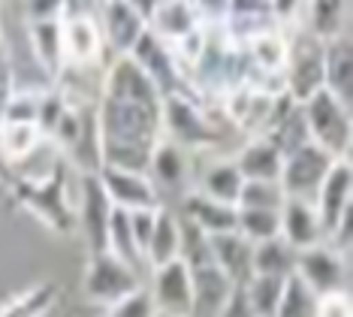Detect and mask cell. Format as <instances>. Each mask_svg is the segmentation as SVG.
I'll list each match as a JSON object with an SVG mask.
<instances>
[{"instance_id": "cell-1", "label": "cell", "mask_w": 353, "mask_h": 317, "mask_svg": "<svg viewBox=\"0 0 353 317\" xmlns=\"http://www.w3.org/2000/svg\"><path fill=\"white\" fill-rule=\"evenodd\" d=\"M160 103L163 97L127 55H118L103 79L100 100L94 103L100 136V166L127 173L148 169V157L160 142Z\"/></svg>"}, {"instance_id": "cell-2", "label": "cell", "mask_w": 353, "mask_h": 317, "mask_svg": "<svg viewBox=\"0 0 353 317\" xmlns=\"http://www.w3.org/2000/svg\"><path fill=\"white\" fill-rule=\"evenodd\" d=\"M302 106V118L308 127V140L323 148L326 154L339 157H350L353 145V127H350V106L335 100L329 91L320 88L317 94H311Z\"/></svg>"}, {"instance_id": "cell-3", "label": "cell", "mask_w": 353, "mask_h": 317, "mask_svg": "<svg viewBox=\"0 0 353 317\" xmlns=\"http://www.w3.org/2000/svg\"><path fill=\"white\" fill-rule=\"evenodd\" d=\"M160 124H163V133L170 136V142H175L179 148H208L221 140L218 127L184 91L163 97Z\"/></svg>"}, {"instance_id": "cell-4", "label": "cell", "mask_w": 353, "mask_h": 317, "mask_svg": "<svg viewBox=\"0 0 353 317\" xmlns=\"http://www.w3.org/2000/svg\"><path fill=\"white\" fill-rule=\"evenodd\" d=\"M284 88L296 103H305L311 94L323 88V43L311 37L305 28L287 37Z\"/></svg>"}, {"instance_id": "cell-5", "label": "cell", "mask_w": 353, "mask_h": 317, "mask_svg": "<svg viewBox=\"0 0 353 317\" xmlns=\"http://www.w3.org/2000/svg\"><path fill=\"white\" fill-rule=\"evenodd\" d=\"M335 164L332 154H326L323 148H317L314 142L302 145L293 154L284 157V166H281V191H284V200H305L314 202L320 184L329 173V166Z\"/></svg>"}, {"instance_id": "cell-6", "label": "cell", "mask_w": 353, "mask_h": 317, "mask_svg": "<svg viewBox=\"0 0 353 317\" xmlns=\"http://www.w3.org/2000/svg\"><path fill=\"white\" fill-rule=\"evenodd\" d=\"M136 67L148 76V82L157 88L160 97H170L181 91V79H179V61L175 52L166 39H160L154 30H142V37L136 39V46L127 55Z\"/></svg>"}, {"instance_id": "cell-7", "label": "cell", "mask_w": 353, "mask_h": 317, "mask_svg": "<svg viewBox=\"0 0 353 317\" xmlns=\"http://www.w3.org/2000/svg\"><path fill=\"white\" fill-rule=\"evenodd\" d=\"M142 287V275H136L130 266L121 263L118 257H112L109 251L103 254H91L85 272V294L97 302H118V299L130 296L133 290Z\"/></svg>"}, {"instance_id": "cell-8", "label": "cell", "mask_w": 353, "mask_h": 317, "mask_svg": "<svg viewBox=\"0 0 353 317\" xmlns=\"http://www.w3.org/2000/svg\"><path fill=\"white\" fill-rule=\"evenodd\" d=\"M296 275L317 296L332 294V290H347V257L320 242V245L296 251Z\"/></svg>"}, {"instance_id": "cell-9", "label": "cell", "mask_w": 353, "mask_h": 317, "mask_svg": "<svg viewBox=\"0 0 353 317\" xmlns=\"http://www.w3.org/2000/svg\"><path fill=\"white\" fill-rule=\"evenodd\" d=\"M97 182L103 193L109 197L112 206L124 209V211H142V209H160V193L151 184L148 175L142 173H127V169L115 166H100L97 169Z\"/></svg>"}, {"instance_id": "cell-10", "label": "cell", "mask_w": 353, "mask_h": 317, "mask_svg": "<svg viewBox=\"0 0 353 317\" xmlns=\"http://www.w3.org/2000/svg\"><path fill=\"white\" fill-rule=\"evenodd\" d=\"M350 197H353V166H350V157H339L329 166L323 184H320L314 197V211L320 218L323 242L335 230V224L341 221L344 211H350Z\"/></svg>"}, {"instance_id": "cell-11", "label": "cell", "mask_w": 353, "mask_h": 317, "mask_svg": "<svg viewBox=\"0 0 353 317\" xmlns=\"http://www.w3.org/2000/svg\"><path fill=\"white\" fill-rule=\"evenodd\" d=\"M103 30L97 19H61L63 70H88L103 58Z\"/></svg>"}, {"instance_id": "cell-12", "label": "cell", "mask_w": 353, "mask_h": 317, "mask_svg": "<svg viewBox=\"0 0 353 317\" xmlns=\"http://www.w3.org/2000/svg\"><path fill=\"white\" fill-rule=\"evenodd\" d=\"M148 294L154 299V308L163 317H188L190 314V269H188V263L179 257V260H170V263L157 266Z\"/></svg>"}, {"instance_id": "cell-13", "label": "cell", "mask_w": 353, "mask_h": 317, "mask_svg": "<svg viewBox=\"0 0 353 317\" xmlns=\"http://www.w3.org/2000/svg\"><path fill=\"white\" fill-rule=\"evenodd\" d=\"M15 193H19V200L25 202L37 218H43V221L52 224L54 230H61V233L70 230L73 211H70L67 193H63V175L61 173L43 184H15Z\"/></svg>"}, {"instance_id": "cell-14", "label": "cell", "mask_w": 353, "mask_h": 317, "mask_svg": "<svg viewBox=\"0 0 353 317\" xmlns=\"http://www.w3.org/2000/svg\"><path fill=\"white\" fill-rule=\"evenodd\" d=\"M188 269H190V314L188 317H218L236 284L214 263L188 266Z\"/></svg>"}, {"instance_id": "cell-15", "label": "cell", "mask_w": 353, "mask_h": 317, "mask_svg": "<svg viewBox=\"0 0 353 317\" xmlns=\"http://www.w3.org/2000/svg\"><path fill=\"white\" fill-rule=\"evenodd\" d=\"M97 24L103 30V43L118 55H130L136 39L148 28L139 12H133L124 0H106L97 12Z\"/></svg>"}, {"instance_id": "cell-16", "label": "cell", "mask_w": 353, "mask_h": 317, "mask_svg": "<svg viewBox=\"0 0 353 317\" xmlns=\"http://www.w3.org/2000/svg\"><path fill=\"white\" fill-rule=\"evenodd\" d=\"M175 211H179L188 224H194L199 233H205V236L232 233L236 230V215H239L236 206L214 202V200H208L205 193H199V191L181 193V202H179V209Z\"/></svg>"}, {"instance_id": "cell-17", "label": "cell", "mask_w": 353, "mask_h": 317, "mask_svg": "<svg viewBox=\"0 0 353 317\" xmlns=\"http://www.w3.org/2000/svg\"><path fill=\"white\" fill-rule=\"evenodd\" d=\"M323 91L353 106V43L350 34L323 43Z\"/></svg>"}, {"instance_id": "cell-18", "label": "cell", "mask_w": 353, "mask_h": 317, "mask_svg": "<svg viewBox=\"0 0 353 317\" xmlns=\"http://www.w3.org/2000/svg\"><path fill=\"white\" fill-rule=\"evenodd\" d=\"M278 218H281V233L278 236L293 251H305V248L320 245V242H323V230H320V218L314 211V202L284 200Z\"/></svg>"}, {"instance_id": "cell-19", "label": "cell", "mask_w": 353, "mask_h": 317, "mask_svg": "<svg viewBox=\"0 0 353 317\" xmlns=\"http://www.w3.org/2000/svg\"><path fill=\"white\" fill-rule=\"evenodd\" d=\"M82 227L88 236V245H91V254H103L106 251V233H109V215H112V202L103 193L97 175H82Z\"/></svg>"}, {"instance_id": "cell-20", "label": "cell", "mask_w": 353, "mask_h": 317, "mask_svg": "<svg viewBox=\"0 0 353 317\" xmlns=\"http://www.w3.org/2000/svg\"><path fill=\"white\" fill-rule=\"evenodd\" d=\"M208 254H212V263L218 266L232 284H245L254 275V269H251L254 245L248 239H242L236 230L208 236Z\"/></svg>"}, {"instance_id": "cell-21", "label": "cell", "mask_w": 353, "mask_h": 317, "mask_svg": "<svg viewBox=\"0 0 353 317\" xmlns=\"http://www.w3.org/2000/svg\"><path fill=\"white\" fill-rule=\"evenodd\" d=\"M248 48V61L254 70H260V76H284V64H287V34L275 28L256 30L248 39H242Z\"/></svg>"}, {"instance_id": "cell-22", "label": "cell", "mask_w": 353, "mask_h": 317, "mask_svg": "<svg viewBox=\"0 0 353 317\" xmlns=\"http://www.w3.org/2000/svg\"><path fill=\"white\" fill-rule=\"evenodd\" d=\"M199 24L203 21H199V15H196L190 0H160L154 15L148 19V30H154L160 39H166L170 46H175L179 39L194 34Z\"/></svg>"}, {"instance_id": "cell-23", "label": "cell", "mask_w": 353, "mask_h": 317, "mask_svg": "<svg viewBox=\"0 0 353 317\" xmlns=\"http://www.w3.org/2000/svg\"><path fill=\"white\" fill-rule=\"evenodd\" d=\"M308 34L320 43L350 34V0H305Z\"/></svg>"}, {"instance_id": "cell-24", "label": "cell", "mask_w": 353, "mask_h": 317, "mask_svg": "<svg viewBox=\"0 0 353 317\" xmlns=\"http://www.w3.org/2000/svg\"><path fill=\"white\" fill-rule=\"evenodd\" d=\"M236 169L242 173L245 182H278L281 166H284V154L263 136H254L251 142L239 151V157L232 160Z\"/></svg>"}, {"instance_id": "cell-25", "label": "cell", "mask_w": 353, "mask_h": 317, "mask_svg": "<svg viewBox=\"0 0 353 317\" xmlns=\"http://www.w3.org/2000/svg\"><path fill=\"white\" fill-rule=\"evenodd\" d=\"M181 251V227H179V215L170 206H160L154 215V230H151L148 248H145V266L157 269V266L179 260Z\"/></svg>"}, {"instance_id": "cell-26", "label": "cell", "mask_w": 353, "mask_h": 317, "mask_svg": "<svg viewBox=\"0 0 353 317\" xmlns=\"http://www.w3.org/2000/svg\"><path fill=\"white\" fill-rule=\"evenodd\" d=\"M145 175L151 178L154 188L179 191L184 184V178H188V154H184V148H179L175 142L160 140L154 145V151H151V157H148Z\"/></svg>"}, {"instance_id": "cell-27", "label": "cell", "mask_w": 353, "mask_h": 317, "mask_svg": "<svg viewBox=\"0 0 353 317\" xmlns=\"http://www.w3.org/2000/svg\"><path fill=\"white\" fill-rule=\"evenodd\" d=\"M28 37L34 58L39 61L49 76H61L63 58H61V19H46V21H28Z\"/></svg>"}, {"instance_id": "cell-28", "label": "cell", "mask_w": 353, "mask_h": 317, "mask_svg": "<svg viewBox=\"0 0 353 317\" xmlns=\"http://www.w3.org/2000/svg\"><path fill=\"white\" fill-rule=\"evenodd\" d=\"M245 178L236 169L232 160H221V164H212L199 178V193H205L208 200L223 202V206H239V193H242Z\"/></svg>"}, {"instance_id": "cell-29", "label": "cell", "mask_w": 353, "mask_h": 317, "mask_svg": "<svg viewBox=\"0 0 353 317\" xmlns=\"http://www.w3.org/2000/svg\"><path fill=\"white\" fill-rule=\"evenodd\" d=\"M254 275H272V278H287L296 272V251L287 245L281 236L266 242H256L251 254Z\"/></svg>"}, {"instance_id": "cell-30", "label": "cell", "mask_w": 353, "mask_h": 317, "mask_svg": "<svg viewBox=\"0 0 353 317\" xmlns=\"http://www.w3.org/2000/svg\"><path fill=\"white\" fill-rule=\"evenodd\" d=\"M43 140L37 121H0V160L15 164Z\"/></svg>"}, {"instance_id": "cell-31", "label": "cell", "mask_w": 353, "mask_h": 317, "mask_svg": "<svg viewBox=\"0 0 353 317\" xmlns=\"http://www.w3.org/2000/svg\"><path fill=\"white\" fill-rule=\"evenodd\" d=\"M317 294L305 284L299 275H287L284 290H281V302L275 308V317H314Z\"/></svg>"}, {"instance_id": "cell-32", "label": "cell", "mask_w": 353, "mask_h": 317, "mask_svg": "<svg viewBox=\"0 0 353 317\" xmlns=\"http://www.w3.org/2000/svg\"><path fill=\"white\" fill-rule=\"evenodd\" d=\"M236 233L251 242V245L275 239L281 233V218H278V211H269V209H239Z\"/></svg>"}, {"instance_id": "cell-33", "label": "cell", "mask_w": 353, "mask_h": 317, "mask_svg": "<svg viewBox=\"0 0 353 317\" xmlns=\"http://www.w3.org/2000/svg\"><path fill=\"white\" fill-rule=\"evenodd\" d=\"M248 302H251L254 317H275V308L281 302V290H284V278H272V275H251L245 284Z\"/></svg>"}, {"instance_id": "cell-34", "label": "cell", "mask_w": 353, "mask_h": 317, "mask_svg": "<svg viewBox=\"0 0 353 317\" xmlns=\"http://www.w3.org/2000/svg\"><path fill=\"white\" fill-rule=\"evenodd\" d=\"M284 206V191L278 182H245L242 193H239V206L236 209H269L281 211Z\"/></svg>"}, {"instance_id": "cell-35", "label": "cell", "mask_w": 353, "mask_h": 317, "mask_svg": "<svg viewBox=\"0 0 353 317\" xmlns=\"http://www.w3.org/2000/svg\"><path fill=\"white\" fill-rule=\"evenodd\" d=\"M106 317H157V308H154V299H151L148 290L139 287V290H133L130 296L112 302Z\"/></svg>"}, {"instance_id": "cell-36", "label": "cell", "mask_w": 353, "mask_h": 317, "mask_svg": "<svg viewBox=\"0 0 353 317\" xmlns=\"http://www.w3.org/2000/svg\"><path fill=\"white\" fill-rule=\"evenodd\" d=\"M314 317H353V302L347 290H332V294H320Z\"/></svg>"}, {"instance_id": "cell-37", "label": "cell", "mask_w": 353, "mask_h": 317, "mask_svg": "<svg viewBox=\"0 0 353 317\" xmlns=\"http://www.w3.org/2000/svg\"><path fill=\"white\" fill-rule=\"evenodd\" d=\"M154 215H157V209H142V211H130V227H133V239H136V248L142 251V257H145V248H148L151 230H154Z\"/></svg>"}, {"instance_id": "cell-38", "label": "cell", "mask_w": 353, "mask_h": 317, "mask_svg": "<svg viewBox=\"0 0 353 317\" xmlns=\"http://www.w3.org/2000/svg\"><path fill=\"white\" fill-rule=\"evenodd\" d=\"M63 0H25V15L28 21H46V19H61Z\"/></svg>"}, {"instance_id": "cell-39", "label": "cell", "mask_w": 353, "mask_h": 317, "mask_svg": "<svg viewBox=\"0 0 353 317\" xmlns=\"http://www.w3.org/2000/svg\"><path fill=\"white\" fill-rule=\"evenodd\" d=\"M218 317H254L251 302H248V294H245L242 284H236V287H232V294H230L227 302H223Z\"/></svg>"}, {"instance_id": "cell-40", "label": "cell", "mask_w": 353, "mask_h": 317, "mask_svg": "<svg viewBox=\"0 0 353 317\" xmlns=\"http://www.w3.org/2000/svg\"><path fill=\"white\" fill-rule=\"evenodd\" d=\"M194 3V10L199 19H212V21H223L227 19V6H230V0H190Z\"/></svg>"}, {"instance_id": "cell-41", "label": "cell", "mask_w": 353, "mask_h": 317, "mask_svg": "<svg viewBox=\"0 0 353 317\" xmlns=\"http://www.w3.org/2000/svg\"><path fill=\"white\" fill-rule=\"evenodd\" d=\"M269 6H272V19L281 24V21L296 19V12L305 6V0H269Z\"/></svg>"}, {"instance_id": "cell-42", "label": "cell", "mask_w": 353, "mask_h": 317, "mask_svg": "<svg viewBox=\"0 0 353 317\" xmlns=\"http://www.w3.org/2000/svg\"><path fill=\"white\" fill-rule=\"evenodd\" d=\"M124 3L130 6L133 12H139L142 19H145V24H148V19H151V15H154V10L160 6V0H124Z\"/></svg>"}, {"instance_id": "cell-43", "label": "cell", "mask_w": 353, "mask_h": 317, "mask_svg": "<svg viewBox=\"0 0 353 317\" xmlns=\"http://www.w3.org/2000/svg\"><path fill=\"white\" fill-rule=\"evenodd\" d=\"M0 94H12V67L3 52H0Z\"/></svg>"}, {"instance_id": "cell-44", "label": "cell", "mask_w": 353, "mask_h": 317, "mask_svg": "<svg viewBox=\"0 0 353 317\" xmlns=\"http://www.w3.org/2000/svg\"><path fill=\"white\" fill-rule=\"evenodd\" d=\"M157 317H163V314H157Z\"/></svg>"}, {"instance_id": "cell-45", "label": "cell", "mask_w": 353, "mask_h": 317, "mask_svg": "<svg viewBox=\"0 0 353 317\" xmlns=\"http://www.w3.org/2000/svg\"><path fill=\"white\" fill-rule=\"evenodd\" d=\"M103 3H106V0H103Z\"/></svg>"}]
</instances>
